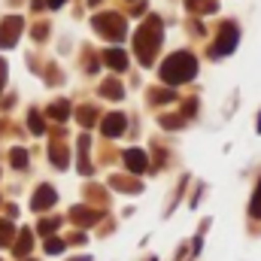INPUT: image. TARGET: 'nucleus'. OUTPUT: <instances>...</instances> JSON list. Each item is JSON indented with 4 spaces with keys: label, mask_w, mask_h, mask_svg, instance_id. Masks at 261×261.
Returning <instances> with one entry per match:
<instances>
[{
    "label": "nucleus",
    "mask_w": 261,
    "mask_h": 261,
    "mask_svg": "<svg viewBox=\"0 0 261 261\" xmlns=\"http://www.w3.org/2000/svg\"><path fill=\"white\" fill-rule=\"evenodd\" d=\"M137 55H140V61L143 64H152L155 61V52H158V46H161V18L158 15H149L146 21H143V28L137 31Z\"/></svg>",
    "instance_id": "nucleus-2"
},
{
    "label": "nucleus",
    "mask_w": 261,
    "mask_h": 261,
    "mask_svg": "<svg viewBox=\"0 0 261 261\" xmlns=\"http://www.w3.org/2000/svg\"><path fill=\"white\" fill-rule=\"evenodd\" d=\"M249 213H252L255 219H261V182H258V189H255V195H252V206H249Z\"/></svg>",
    "instance_id": "nucleus-11"
},
{
    "label": "nucleus",
    "mask_w": 261,
    "mask_h": 261,
    "mask_svg": "<svg viewBox=\"0 0 261 261\" xmlns=\"http://www.w3.org/2000/svg\"><path fill=\"white\" fill-rule=\"evenodd\" d=\"M61 246H64L61 240H49V243H46V249H49V252H61Z\"/></svg>",
    "instance_id": "nucleus-16"
},
{
    "label": "nucleus",
    "mask_w": 261,
    "mask_h": 261,
    "mask_svg": "<svg viewBox=\"0 0 261 261\" xmlns=\"http://www.w3.org/2000/svg\"><path fill=\"white\" fill-rule=\"evenodd\" d=\"M258 130H261V119H258Z\"/></svg>",
    "instance_id": "nucleus-20"
},
{
    "label": "nucleus",
    "mask_w": 261,
    "mask_h": 261,
    "mask_svg": "<svg viewBox=\"0 0 261 261\" xmlns=\"http://www.w3.org/2000/svg\"><path fill=\"white\" fill-rule=\"evenodd\" d=\"M195 73H197V61H195V55H189V52H173L161 64V79L167 85H182V82L195 79Z\"/></svg>",
    "instance_id": "nucleus-1"
},
{
    "label": "nucleus",
    "mask_w": 261,
    "mask_h": 261,
    "mask_svg": "<svg viewBox=\"0 0 261 261\" xmlns=\"http://www.w3.org/2000/svg\"><path fill=\"white\" fill-rule=\"evenodd\" d=\"M3 79H6V64L0 61V85H3Z\"/></svg>",
    "instance_id": "nucleus-18"
},
{
    "label": "nucleus",
    "mask_w": 261,
    "mask_h": 261,
    "mask_svg": "<svg viewBox=\"0 0 261 261\" xmlns=\"http://www.w3.org/2000/svg\"><path fill=\"white\" fill-rule=\"evenodd\" d=\"M67 113H70L67 103H55V107H49V116H52V119H64Z\"/></svg>",
    "instance_id": "nucleus-13"
},
{
    "label": "nucleus",
    "mask_w": 261,
    "mask_h": 261,
    "mask_svg": "<svg viewBox=\"0 0 261 261\" xmlns=\"http://www.w3.org/2000/svg\"><path fill=\"white\" fill-rule=\"evenodd\" d=\"M49 6H52V9H58V6H64V0H49Z\"/></svg>",
    "instance_id": "nucleus-19"
},
{
    "label": "nucleus",
    "mask_w": 261,
    "mask_h": 261,
    "mask_svg": "<svg viewBox=\"0 0 261 261\" xmlns=\"http://www.w3.org/2000/svg\"><path fill=\"white\" fill-rule=\"evenodd\" d=\"M28 125H31V130H34V134H43V122H40V113H31V122H28Z\"/></svg>",
    "instance_id": "nucleus-14"
},
{
    "label": "nucleus",
    "mask_w": 261,
    "mask_h": 261,
    "mask_svg": "<svg viewBox=\"0 0 261 261\" xmlns=\"http://www.w3.org/2000/svg\"><path fill=\"white\" fill-rule=\"evenodd\" d=\"M216 0H189V9H197V12H216Z\"/></svg>",
    "instance_id": "nucleus-10"
},
{
    "label": "nucleus",
    "mask_w": 261,
    "mask_h": 261,
    "mask_svg": "<svg viewBox=\"0 0 261 261\" xmlns=\"http://www.w3.org/2000/svg\"><path fill=\"white\" fill-rule=\"evenodd\" d=\"M18 34H21V18L18 15L3 18V24H0V49H12L15 40H18Z\"/></svg>",
    "instance_id": "nucleus-5"
},
{
    "label": "nucleus",
    "mask_w": 261,
    "mask_h": 261,
    "mask_svg": "<svg viewBox=\"0 0 261 261\" xmlns=\"http://www.w3.org/2000/svg\"><path fill=\"white\" fill-rule=\"evenodd\" d=\"M237 40H240V31H237V24H222V34H219V40H216V46H213V55H231L234 49H237Z\"/></svg>",
    "instance_id": "nucleus-4"
},
{
    "label": "nucleus",
    "mask_w": 261,
    "mask_h": 261,
    "mask_svg": "<svg viewBox=\"0 0 261 261\" xmlns=\"http://www.w3.org/2000/svg\"><path fill=\"white\" fill-rule=\"evenodd\" d=\"M125 164H128V170H134V173H143V170L149 167L146 152H140V149H128V152H125Z\"/></svg>",
    "instance_id": "nucleus-6"
},
{
    "label": "nucleus",
    "mask_w": 261,
    "mask_h": 261,
    "mask_svg": "<svg viewBox=\"0 0 261 261\" xmlns=\"http://www.w3.org/2000/svg\"><path fill=\"white\" fill-rule=\"evenodd\" d=\"M12 164H15V167H24V164H28V155L15 149V152H12Z\"/></svg>",
    "instance_id": "nucleus-15"
},
{
    "label": "nucleus",
    "mask_w": 261,
    "mask_h": 261,
    "mask_svg": "<svg viewBox=\"0 0 261 261\" xmlns=\"http://www.w3.org/2000/svg\"><path fill=\"white\" fill-rule=\"evenodd\" d=\"M107 64L113 67V70H125V67H128V55H125L122 49H110V52H107Z\"/></svg>",
    "instance_id": "nucleus-8"
},
{
    "label": "nucleus",
    "mask_w": 261,
    "mask_h": 261,
    "mask_svg": "<svg viewBox=\"0 0 261 261\" xmlns=\"http://www.w3.org/2000/svg\"><path fill=\"white\" fill-rule=\"evenodd\" d=\"M94 31H97V34H103L107 40L119 43V40H125L128 24H125V18H119L116 12H103V15H97V18H94Z\"/></svg>",
    "instance_id": "nucleus-3"
},
{
    "label": "nucleus",
    "mask_w": 261,
    "mask_h": 261,
    "mask_svg": "<svg viewBox=\"0 0 261 261\" xmlns=\"http://www.w3.org/2000/svg\"><path fill=\"white\" fill-rule=\"evenodd\" d=\"M79 116H82V125H91V110H82Z\"/></svg>",
    "instance_id": "nucleus-17"
},
{
    "label": "nucleus",
    "mask_w": 261,
    "mask_h": 261,
    "mask_svg": "<svg viewBox=\"0 0 261 261\" xmlns=\"http://www.w3.org/2000/svg\"><path fill=\"white\" fill-rule=\"evenodd\" d=\"M125 125H128V122H125V116L113 113V116H107V119H103V134H107V137H119V134L125 130Z\"/></svg>",
    "instance_id": "nucleus-7"
},
{
    "label": "nucleus",
    "mask_w": 261,
    "mask_h": 261,
    "mask_svg": "<svg viewBox=\"0 0 261 261\" xmlns=\"http://www.w3.org/2000/svg\"><path fill=\"white\" fill-rule=\"evenodd\" d=\"M107 97H122V85H116V82H103V88H100Z\"/></svg>",
    "instance_id": "nucleus-12"
},
{
    "label": "nucleus",
    "mask_w": 261,
    "mask_h": 261,
    "mask_svg": "<svg viewBox=\"0 0 261 261\" xmlns=\"http://www.w3.org/2000/svg\"><path fill=\"white\" fill-rule=\"evenodd\" d=\"M49 203H55V192L43 186V189H40V192L34 195V210H46Z\"/></svg>",
    "instance_id": "nucleus-9"
}]
</instances>
